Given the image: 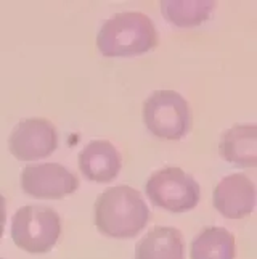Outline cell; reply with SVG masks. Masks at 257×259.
<instances>
[{
  "mask_svg": "<svg viewBox=\"0 0 257 259\" xmlns=\"http://www.w3.org/2000/svg\"><path fill=\"white\" fill-rule=\"evenodd\" d=\"M149 209L141 193L129 185L111 187L95 201V226L110 238H132L145 229Z\"/></svg>",
  "mask_w": 257,
  "mask_h": 259,
  "instance_id": "obj_1",
  "label": "cell"
},
{
  "mask_svg": "<svg viewBox=\"0 0 257 259\" xmlns=\"http://www.w3.org/2000/svg\"><path fill=\"white\" fill-rule=\"evenodd\" d=\"M158 42L151 18L140 12H122L103 23L96 47L103 57H137L153 50Z\"/></svg>",
  "mask_w": 257,
  "mask_h": 259,
  "instance_id": "obj_2",
  "label": "cell"
},
{
  "mask_svg": "<svg viewBox=\"0 0 257 259\" xmlns=\"http://www.w3.org/2000/svg\"><path fill=\"white\" fill-rule=\"evenodd\" d=\"M61 221L48 206L28 204L20 208L12 221V238L18 248L32 254H43L57 245Z\"/></svg>",
  "mask_w": 257,
  "mask_h": 259,
  "instance_id": "obj_3",
  "label": "cell"
},
{
  "mask_svg": "<svg viewBox=\"0 0 257 259\" xmlns=\"http://www.w3.org/2000/svg\"><path fill=\"white\" fill-rule=\"evenodd\" d=\"M146 195L155 206L171 212H187L198 206L199 184L180 167H164L146 182Z\"/></svg>",
  "mask_w": 257,
  "mask_h": 259,
  "instance_id": "obj_4",
  "label": "cell"
},
{
  "mask_svg": "<svg viewBox=\"0 0 257 259\" xmlns=\"http://www.w3.org/2000/svg\"><path fill=\"white\" fill-rule=\"evenodd\" d=\"M143 119L156 137L180 140L190 129L188 102L175 91H156L143 105Z\"/></svg>",
  "mask_w": 257,
  "mask_h": 259,
  "instance_id": "obj_5",
  "label": "cell"
},
{
  "mask_svg": "<svg viewBox=\"0 0 257 259\" xmlns=\"http://www.w3.org/2000/svg\"><path fill=\"white\" fill-rule=\"evenodd\" d=\"M58 147L57 127L47 119L31 118L16 124L8 137L10 153L20 161L47 158Z\"/></svg>",
  "mask_w": 257,
  "mask_h": 259,
  "instance_id": "obj_6",
  "label": "cell"
},
{
  "mask_svg": "<svg viewBox=\"0 0 257 259\" xmlns=\"http://www.w3.org/2000/svg\"><path fill=\"white\" fill-rule=\"evenodd\" d=\"M21 189L34 198L60 200L73 195L79 189V181L63 164L43 163L23 169Z\"/></svg>",
  "mask_w": 257,
  "mask_h": 259,
  "instance_id": "obj_7",
  "label": "cell"
},
{
  "mask_svg": "<svg viewBox=\"0 0 257 259\" xmlns=\"http://www.w3.org/2000/svg\"><path fill=\"white\" fill-rule=\"evenodd\" d=\"M214 206L227 219L249 216L255 208L254 182L241 172L224 177L214 190Z\"/></svg>",
  "mask_w": 257,
  "mask_h": 259,
  "instance_id": "obj_8",
  "label": "cell"
},
{
  "mask_svg": "<svg viewBox=\"0 0 257 259\" xmlns=\"http://www.w3.org/2000/svg\"><path fill=\"white\" fill-rule=\"evenodd\" d=\"M79 167L88 181L106 184L119 176L122 158L111 142L93 140L79 155Z\"/></svg>",
  "mask_w": 257,
  "mask_h": 259,
  "instance_id": "obj_9",
  "label": "cell"
},
{
  "mask_svg": "<svg viewBox=\"0 0 257 259\" xmlns=\"http://www.w3.org/2000/svg\"><path fill=\"white\" fill-rule=\"evenodd\" d=\"M135 259H185L182 232L175 227H153L137 243Z\"/></svg>",
  "mask_w": 257,
  "mask_h": 259,
  "instance_id": "obj_10",
  "label": "cell"
},
{
  "mask_svg": "<svg viewBox=\"0 0 257 259\" xmlns=\"http://www.w3.org/2000/svg\"><path fill=\"white\" fill-rule=\"evenodd\" d=\"M220 151L227 161L241 167L257 164V127L255 124H238L225 131Z\"/></svg>",
  "mask_w": 257,
  "mask_h": 259,
  "instance_id": "obj_11",
  "label": "cell"
},
{
  "mask_svg": "<svg viewBox=\"0 0 257 259\" xmlns=\"http://www.w3.org/2000/svg\"><path fill=\"white\" fill-rule=\"evenodd\" d=\"M235 237L224 227H208L191 243V259H235Z\"/></svg>",
  "mask_w": 257,
  "mask_h": 259,
  "instance_id": "obj_12",
  "label": "cell"
},
{
  "mask_svg": "<svg viewBox=\"0 0 257 259\" xmlns=\"http://www.w3.org/2000/svg\"><path fill=\"white\" fill-rule=\"evenodd\" d=\"M214 7V2H206V0H196V2L167 0V2H161V12L166 20L177 28H194L209 20Z\"/></svg>",
  "mask_w": 257,
  "mask_h": 259,
  "instance_id": "obj_13",
  "label": "cell"
},
{
  "mask_svg": "<svg viewBox=\"0 0 257 259\" xmlns=\"http://www.w3.org/2000/svg\"><path fill=\"white\" fill-rule=\"evenodd\" d=\"M5 221H7V201H5V196L0 193V237L4 235Z\"/></svg>",
  "mask_w": 257,
  "mask_h": 259,
  "instance_id": "obj_14",
  "label": "cell"
},
{
  "mask_svg": "<svg viewBox=\"0 0 257 259\" xmlns=\"http://www.w3.org/2000/svg\"><path fill=\"white\" fill-rule=\"evenodd\" d=\"M0 259H2V257H0Z\"/></svg>",
  "mask_w": 257,
  "mask_h": 259,
  "instance_id": "obj_15",
  "label": "cell"
}]
</instances>
